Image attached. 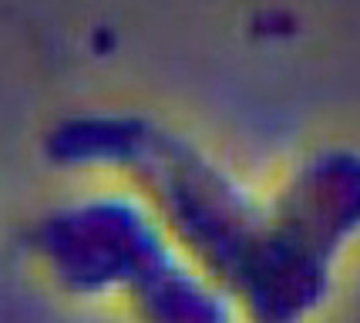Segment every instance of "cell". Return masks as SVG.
Instances as JSON below:
<instances>
[{
    "instance_id": "cell-1",
    "label": "cell",
    "mask_w": 360,
    "mask_h": 323,
    "mask_svg": "<svg viewBox=\"0 0 360 323\" xmlns=\"http://www.w3.org/2000/svg\"><path fill=\"white\" fill-rule=\"evenodd\" d=\"M54 141L68 158L122 162L175 243L226 283L250 323H297L323 296L330 262L360 226L357 155H320L276 199L252 202L186 139L139 118L64 125Z\"/></svg>"
},
{
    "instance_id": "cell-2",
    "label": "cell",
    "mask_w": 360,
    "mask_h": 323,
    "mask_svg": "<svg viewBox=\"0 0 360 323\" xmlns=\"http://www.w3.org/2000/svg\"><path fill=\"white\" fill-rule=\"evenodd\" d=\"M148 215L122 202H84L51 215L37 249L68 290H118L148 323H226L222 296L179 270Z\"/></svg>"
}]
</instances>
